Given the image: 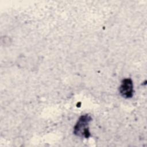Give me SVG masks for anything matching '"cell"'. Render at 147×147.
Here are the masks:
<instances>
[{
  "mask_svg": "<svg viewBox=\"0 0 147 147\" xmlns=\"http://www.w3.org/2000/svg\"><path fill=\"white\" fill-rule=\"evenodd\" d=\"M91 120L92 118L88 114H84L80 116L74 127V134L86 138L90 137L91 134L88 125Z\"/></svg>",
  "mask_w": 147,
  "mask_h": 147,
  "instance_id": "1",
  "label": "cell"
},
{
  "mask_svg": "<svg viewBox=\"0 0 147 147\" xmlns=\"http://www.w3.org/2000/svg\"><path fill=\"white\" fill-rule=\"evenodd\" d=\"M119 93L122 96L129 99L133 97L134 94L133 83L130 78H126L122 80L119 86Z\"/></svg>",
  "mask_w": 147,
  "mask_h": 147,
  "instance_id": "2",
  "label": "cell"
}]
</instances>
